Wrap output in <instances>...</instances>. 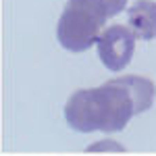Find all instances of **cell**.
Returning <instances> with one entry per match:
<instances>
[{"instance_id":"obj_1","label":"cell","mask_w":156,"mask_h":156,"mask_svg":"<svg viewBox=\"0 0 156 156\" xmlns=\"http://www.w3.org/2000/svg\"><path fill=\"white\" fill-rule=\"evenodd\" d=\"M156 85L148 77L121 75L100 87L79 90L65 104L67 125L81 133L121 131L131 117L154 104Z\"/></svg>"},{"instance_id":"obj_5","label":"cell","mask_w":156,"mask_h":156,"mask_svg":"<svg viewBox=\"0 0 156 156\" xmlns=\"http://www.w3.org/2000/svg\"><path fill=\"white\" fill-rule=\"evenodd\" d=\"M108 6V12H110V17H115V15H119L123 9H125V4H127V0H104Z\"/></svg>"},{"instance_id":"obj_4","label":"cell","mask_w":156,"mask_h":156,"mask_svg":"<svg viewBox=\"0 0 156 156\" xmlns=\"http://www.w3.org/2000/svg\"><path fill=\"white\" fill-rule=\"evenodd\" d=\"M129 25L142 40H156V2L135 0L129 6Z\"/></svg>"},{"instance_id":"obj_3","label":"cell","mask_w":156,"mask_h":156,"mask_svg":"<svg viewBox=\"0 0 156 156\" xmlns=\"http://www.w3.org/2000/svg\"><path fill=\"white\" fill-rule=\"evenodd\" d=\"M135 40H137L135 31L125 25H112L104 29L96 42L102 65L108 71H123L133 58Z\"/></svg>"},{"instance_id":"obj_2","label":"cell","mask_w":156,"mask_h":156,"mask_svg":"<svg viewBox=\"0 0 156 156\" xmlns=\"http://www.w3.org/2000/svg\"><path fill=\"white\" fill-rule=\"evenodd\" d=\"M108 17L104 0H67L56 25L58 44L69 52H85L98 42Z\"/></svg>"}]
</instances>
